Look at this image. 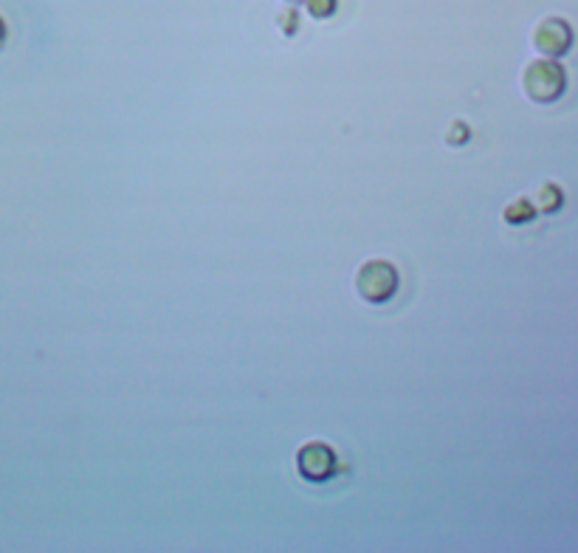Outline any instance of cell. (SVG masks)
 Wrapping results in <instances>:
<instances>
[{"label": "cell", "mask_w": 578, "mask_h": 553, "mask_svg": "<svg viewBox=\"0 0 578 553\" xmlns=\"http://www.w3.org/2000/svg\"><path fill=\"white\" fill-rule=\"evenodd\" d=\"M534 45L536 51L544 57H561L570 51L573 45V28L565 18H544L536 28H534Z\"/></svg>", "instance_id": "obj_4"}, {"label": "cell", "mask_w": 578, "mask_h": 553, "mask_svg": "<svg viewBox=\"0 0 578 553\" xmlns=\"http://www.w3.org/2000/svg\"><path fill=\"white\" fill-rule=\"evenodd\" d=\"M468 136H471L468 121H463V119H454L451 125H449V130H446V144H451V147H460V144H466V142H468Z\"/></svg>", "instance_id": "obj_7"}, {"label": "cell", "mask_w": 578, "mask_h": 553, "mask_svg": "<svg viewBox=\"0 0 578 553\" xmlns=\"http://www.w3.org/2000/svg\"><path fill=\"white\" fill-rule=\"evenodd\" d=\"M305 4H308V12L313 14L316 20L330 18V14L336 12V0H305Z\"/></svg>", "instance_id": "obj_8"}, {"label": "cell", "mask_w": 578, "mask_h": 553, "mask_svg": "<svg viewBox=\"0 0 578 553\" xmlns=\"http://www.w3.org/2000/svg\"><path fill=\"white\" fill-rule=\"evenodd\" d=\"M561 204H565V190H561L559 183H553V181L539 183V190L534 192V206L536 209L551 214V212L561 209Z\"/></svg>", "instance_id": "obj_5"}, {"label": "cell", "mask_w": 578, "mask_h": 553, "mask_svg": "<svg viewBox=\"0 0 578 553\" xmlns=\"http://www.w3.org/2000/svg\"><path fill=\"white\" fill-rule=\"evenodd\" d=\"M356 294L370 305L389 302L401 288V271L387 257H370L358 266L353 276Z\"/></svg>", "instance_id": "obj_1"}, {"label": "cell", "mask_w": 578, "mask_h": 553, "mask_svg": "<svg viewBox=\"0 0 578 553\" xmlns=\"http://www.w3.org/2000/svg\"><path fill=\"white\" fill-rule=\"evenodd\" d=\"M339 469V455L336 449L325 440H308L305 447L297 452V471L302 480L308 483H325L330 480Z\"/></svg>", "instance_id": "obj_3"}, {"label": "cell", "mask_w": 578, "mask_h": 553, "mask_svg": "<svg viewBox=\"0 0 578 553\" xmlns=\"http://www.w3.org/2000/svg\"><path fill=\"white\" fill-rule=\"evenodd\" d=\"M502 218H505V223H511V226H522V223H530L536 218V206H534V201H528V198H516V201H511L505 209H502Z\"/></svg>", "instance_id": "obj_6"}, {"label": "cell", "mask_w": 578, "mask_h": 553, "mask_svg": "<svg viewBox=\"0 0 578 553\" xmlns=\"http://www.w3.org/2000/svg\"><path fill=\"white\" fill-rule=\"evenodd\" d=\"M567 88V71L556 59H534L522 71V90L536 105L556 102Z\"/></svg>", "instance_id": "obj_2"}, {"label": "cell", "mask_w": 578, "mask_h": 553, "mask_svg": "<svg viewBox=\"0 0 578 553\" xmlns=\"http://www.w3.org/2000/svg\"><path fill=\"white\" fill-rule=\"evenodd\" d=\"M6 37V26H4V20H0V40Z\"/></svg>", "instance_id": "obj_9"}, {"label": "cell", "mask_w": 578, "mask_h": 553, "mask_svg": "<svg viewBox=\"0 0 578 553\" xmlns=\"http://www.w3.org/2000/svg\"><path fill=\"white\" fill-rule=\"evenodd\" d=\"M288 4H302V0H288Z\"/></svg>", "instance_id": "obj_10"}]
</instances>
